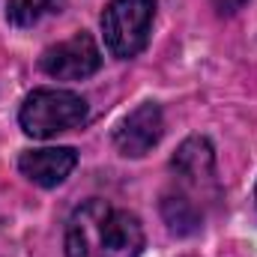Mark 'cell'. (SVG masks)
I'll list each match as a JSON object with an SVG mask.
<instances>
[{"label": "cell", "mask_w": 257, "mask_h": 257, "mask_svg": "<svg viewBox=\"0 0 257 257\" xmlns=\"http://www.w3.org/2000/svg\"><path fill=\"white\" fill-rule=\"evenodd\" d=\"M153 18L156 0H108L102 12V33L108 51L120 60L138 57L150 42Z\"/></svg>", "instance_id": "cell-3"}, {"label": "cell", "mask_w": 257, "mask_h": 257, "mask_svg": "<svg viewBox=\"0 0 257 257\" xmlns=\"http://www.w3.org/2000/svg\"><path fill=\"white\" fill-rule=\"evenodd\" d=\"M66 0H6V18L15 27H33L51 12H60Z\"/></svg>", "instance_id": "cell-9"}, {"label": "cell", "mask_w": 257, "mask_h": 257, "mask_svg": "<svg viewBox=\"0 0 257 257\" xmlns=\"http://www.w3.org/2000/svg\"><path fill=\"white\" fill-rule=\"evenodd\" d=\"M162 212H165V221H168L171 233H177V236L194 233L200 227V221H203L197 203L192 197H186V194H168L165 203H162Z\"/></svg>", "instance_id": "cell-8"}, {"label": "cell", "mask_w": 257, "mask_h": 257, "mask_svg": "<svg viewBox=\"0 0 257 257\" xmlns=\"http://www.w3.org/2000/svg\"><path fill=\"white\" fill-rule=\"evenodd\" d=\"M39 66L45 75H51L57 81H81V78H90L93 72H99L102 54L90 33H75L72 39L51 45L39 57Z\"/></svg>", "instance_id": "cell-4"}, {"label": "cell", "mask_w": 257, "mask_h": 257, "mask_svg": "<svg viewBox=\"0 0 257 257\" xmlns=\"http://www.w3.org/2000/svg\"><path fill=\"white\" fill-rule=\"evenodd\" d=\"M87 120V102L69 90H33L18 114L21 128L30 138H54Z\"/></svg>", "instance_id": "cell-2"}, {"label": "cell", "mask_w": 257, "mask_h": 257, "mask_svg": "<svg viewBox=\"0 0 257 257\" xmlns=\"http://www.w3.org/2000/svg\"><path fill=\"white\" fill-rule=\"evenodd\" d=\"M171 168H174V174H177L186 186H192V189L212 186V183H215V156H212L209 141H206V138H189V141L177 150Z\"/></svg>", "instance_id": "cell-7"}, {"label": "cell", "mask_w": 257, "mask_h": 257, "mask_svg": "<svg viewBox=\"0 0 257 257\" xmlns=\"http://www.w3.org/2000/svg\"><path fill=\"white\" fill-rule=\"evenodd\" d=\"M212 3H215V9H218L221 15H233L236 9H242L245 0H212Z\"/></svg>", "instance_id": "cell-10"}, {"label": "cell", "mask_w": 257, "mask_h": 257, "mask_svg": "<svg viewBox=\"0 0 257 257\" xmlns=\"http://www.w3.org/2000/svg\"><path fill=\"white\" fill-rule=\"evenodd\" d=\"M162 132H165V117H162V108L147 102L141 108H135L126 120L117 126L114 132V147L123 153V156H144L150 153L159 141H162Z\"/></svg>", "instance_id": "cell-5"}, {"label": "cell", "mask_w": 257, "mask_h": 257, "mask_svg": "<svg viewBox=\"0 0 257 257\" xmlns=\"http://www.w3.org/2000/svg\"><path fill=\"white\" fill-rule=\"evenodd\" d=\"M141 248V221L105 200L81 203L66 224V257H138Z\"/></svg>", "instance_id": "cell-1"}, {"label": "cell", "mask_w": 257, "mask_h": 257, "mask_svg": "<svg viewBox=\"0 0 257 257\" xmlns=\"http://www.w3.org/2000/svg\"><path fill=\"white\" fill-rule=\"evenodd\" d=\"M78 165V153L72 147H48V150H30L18 159V168L21 174L36 183V186H45V189H54L60 186L66 177L75 171Z\"/></svg>", "instance_id": "cell-6"}]
</instances>
